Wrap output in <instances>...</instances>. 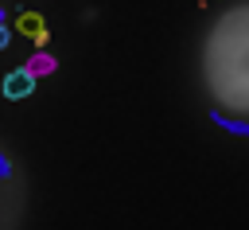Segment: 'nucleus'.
<instances>
[{
	"label": "nucleus",
	"mask_w": 249,
	"mask_h": 230,
	"mask_svg": "<svg viewBox=\"0 0 249 230\" xmlns=\"http://www.w3.org/2000/svg\"><path fill=\"white\" fill-rule=\"evenodd\" d=\"M19 218V175L8 152L0 148V230H16Z\"/></svg>",
	"instance_id": "f257e3e1"
},
{
	"label": "nucleus",
	"mask_w": 249,
	"mask_h": 230,
	"mask_svg": "<svg viewBox=\"0 0 249 230\" xmlns=\"http://www.w3.org/2000/svg\"><path fill=\"white\" fill-rule=\"evenodd\" d=\"M0 94H4L8 101H23V97H31V94H35V74H31L27 66L8 70L4 82H0Z\"/></svg>",
	"instance_id": "f03ea898"
},
{
	"label": "nucleus",
	"mask_w": 249,
	"mask_h": 230,
	"mask_svg": "<svg viewBox=\"0 0 249 230\" xmlns=\"http://www.w3.org/2000/svg\"><path fill=\"white\" fill-rule=\"evenodd\" d=\"M16 27H19V31H23V35H31V39H35V43H39V47H43V43H47V23H43V19H39V16H35V12H23V16H19V19H16Z\"/></svg>",
	"instance_id": "7ed1b4c3"
},
{
	"label": "nucleus",
	"mask_w": 249,
	"mask_h": 230,
	"mask_svg": "<svg viewBox=\"0 0 249 230\" xmlns=\"http://www.w3.org/2000/svg\"><path fill=\"white\" fill-rule=\"evenodd\" d=\"M27 70H31L35 78H39V74H51V70H54V58H51L47 51H39V55H31V62H27Z\"/></svg>",
	"instance_id": "20e7f679"
},
{
	"label": "nucleus",
	"mask_w": 249,
	"mask_h": 230,
	"mask_svg": "<svg viewBox=\"0 0 249 230\" xmlns=\"http://www.w3.org/2000/svg\"><path fill=\"white\" fill-rule=\"evenodd\" d=\"M8 39H12V35H8V27H4V23H0V51H4V47H8Z\"/></svg>",
	"instance_id": "39448f33"
},
{
	"label": "nucleus",
	"mask_w": 249,
	"mask_h": 230,
	"mask_svg": "<svg viewBox=\"0 0 249 230\" xmlns=\"http://www.w3.org/2000/svg\"><path fill=\"white\" fill-rule=\"evenodd\" d=\"M0 23H4V8H0Z\"/></svg>",
	"instance_id": "423d86ee"
}]
</instances>
